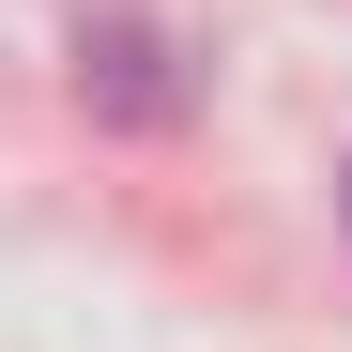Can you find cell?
Instances as JSON below:
<instances>
[{
  "mask_svg": "<svg viewBox=\"0 0 352 352\" xmlns=\"http://www.w3.org/2000/svg\"><path fill=\"white\" fill-rule=\"evenodd\" d=\"M337 214H352V168H337Z\"/></svg>",
  "mask_w": 352,
  "mask_h": 352,
  "instance_id": "7a4b0ae2",
  "label": "cell"
},
{
  "mask_svg": "<svg viewBox=\"0 0 352 352\" xmlns=\"http://www.w3.org/2000/svg\"><path fill=\"white\" fill-rule=\"evenodd\" d=\"M77 92L107 107V123H168V107H184V77H168V31H153V16L77 31Z\"/></svg>",
  "mask_w": 352,
  "mask_h": 352,
  "instance_id": "6da1fadb",
  "label": "cell"
}]
</instances>
